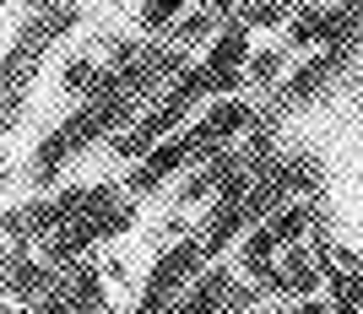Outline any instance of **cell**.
<instances>
[{
	"label": "cell",
	"mask_w": 363,
	"mask_h": 314,
	"mask_svg": "<svg viewBox=\"0 0 363 314\" xmlns=\"http://www.w3.org/2000/svg\"><path fill=\"white\" fill-rule=\"evenodd\" d=\"M206 271H212V254L196 244V233L179 239L174 249L157 254V266H152V276H147V293H141L136 314H174L184 303V293H190Z\"/></svg>",
	"instance_id": "3"
},
{
	"label": "cell",
	"mask_w": 363,
	"mask_h": 314,
	"mask_svg": "<svg viewBox=\"0 0 363 314\" xmlns=\"http://www.w3.org/2000/svg\"><path fill=\"white\" fill-rule=\"evenodd\" d=\"M352 55H358V44H342V49H320L315 60H303L298 71L288 76V87H282V108H298V103H320L325 92L347 76Z\"/></svg>",
	"instance_id": "5"
},
{
	"label": "cell",
	"mask_w": 363,
	"mask_h": 314,
	"mask_svg": "<svg viewBox=\"0 0 363 314\" xmlns=\"http://www.w3.org/2000/svg\"><path fill=\"white\" fill-rule=\"evenodd\" d=\"M201 6H212V11H228V6H233V0H201Z\"/></svg>",
	"instance_id": "11"
},
{
	"label": "cell",
	"mask_w": 363,
	"mask_h": 314,
	"mask_svg": "<svg viewBox=\"0 0 363 314\" xmlns=\"http://www.w3.org/2000/svg\"><path fill=\"white\" fill-rule=\"evenodd\" d=\"M277 314H298V309H277Z\"/></svg>",
	"instance_id": "13"
},
{
	"label": "cell",
	"mask_w": 363,
	"mask_h": 314,
	"mask_svg": "<svg viewBox=\"0 0 363 314\" xmlns=\"http://www.w3.org/2000/svg\"><path fill=\"white\" fill-rule=\"evenodd\" d=\"M130 223H136V201H120V190L108 184L104 190V201L92 211H82L71 228H60L55 239L44 244V260L55 271H71L82 254L92 249V244H104V239H120V233H130Z\"/></svg>",
	"instance_id": "2"
},
{
	"label": "cell",
	"mask_w": 363,
	"mask_h": 314,
	"mask_svg": "<svg viewBox=\"0 0 363 314\" xmlns=\"http://www.w3.org/2000/svg\"><path fill=\"white\" fill-rule=\"evenodd\" d=\"M255 303H260L255 287L233 282V271H228V266H212L190 293H184V303L174 314H250Z\"/></svg>",
	"instance_id": "6"
},
{
	"label": "cell",
	"mask_w": 363,
	"mask_h": 314,
	"mask_svg": "<svg viewBox=\"0 0 363 314\" xmlns=\"http://www.w3.org/2000/svg\"><path fill=\"white\" fill-rule=\"evenodd\" d=\"M282 60H288V44H272V49H255L244 76H250V87H277V76H282Z\"/></svg>",
	"instance_id": "8"
},
{
	"label": "cell",
	"mask_w": 363,
	"mask_h": 314,
	"mask_svg": "<svg viewBox=\"0 0 363 314\" xmlns=\"http://www.w3.org/2000/svg\"><path fill=\"white\" fill-rule=\"evenodd\" d=\"M28 6H33V11H49V0H28Z\"/></svg>",
	"instance_id": "12"
},
{
	"label": "cell",
	"mask_w": 363,
	"mask_h": 314,
	"mask_svg": "<svg viewBox=\"0 0 363 314\" xmlns=\"http://www.w3.org/2000/svg\"><path fill=\"white\" fill-rule=\"evenodd\" d=\"M179 11L184 0H141V33H168Z\"/></svg>",
	"instance_id": "9"
},
{
	"label": "cell",
	"mask_w": 363,
	"mask_h": 314,
	"mask_svg": "<svg viewBox=\"0 0 363 314\" xmlns=\"http://www.w3.org/2000/svg\"><path fill=\"white\" fill-rule=\"evenodd\" d=\"M255 130V108L244 103V98H223V103H212L206 114H201L196 125H184L179 135H168L163 147L152 152V157H141L136 168H130V179H125V190L130 195H147L157 190V184L168 179V174H184V168H201L212 152L233 147L239 135Z\"/></svg>",
	"instance_id": "1"
},
{
	"label": "cell",
	"mask_w": 363,
	"mask_h": 314,
	"mask_svg": "<svg viewBox=\"0 0 363 314\" xmlns=\"http://www.w3.org/2000/svg\"><path fill=\"white\" fill-rule=\"evenodd\" d=\"M282 6H266V0H244V11H239V22L244 28H277V22H282Z\"/></svg>",
	"instance_id": "10"
},
{
	"label": "cell",
	"mask_w": 363,
	"mask_h": 314,
	"mask_svg": "<svg viewBox=\"0 0 363 314\" xmlns=\"http://www.w3.org/2000/svg\"><path fill=\"white\" fill-rule=\"evenodd\" d=\"M108 6H120V0H108Z\"/></svg>",
	"instance_id": "14"
},
{
	"label": "cell",
	"mask_w": 363,
	"mask_h": 314,
	"mask_svg": "<svg viewBox=\"0 0 363 314\" xmlns=\"http://www.w3.org/2000/svg\"><path fill=\"white\" fill-rule=\"evenodd\" d=\"M342 44H363V0L303 6L288 22V49H342Z\"/></svg>",
	"instance_id": "4"
},
{
	"label": "cell",
	"mask_w": 363,
	"mask_h": 314,
	"mask_svg": "<svg viewBox=\"0 0 363 314\" xmlns=\"http://www.w3.org/2000/svg\"><path fill=\"white\" fill-rule=\"evenodd\" d=\"M320 287H325V266L315 260V249H303V244H293V249H282V260H277V282H272V298H315Z\"/></svg>",
	"instance_id": "7"
}]
</instances>
